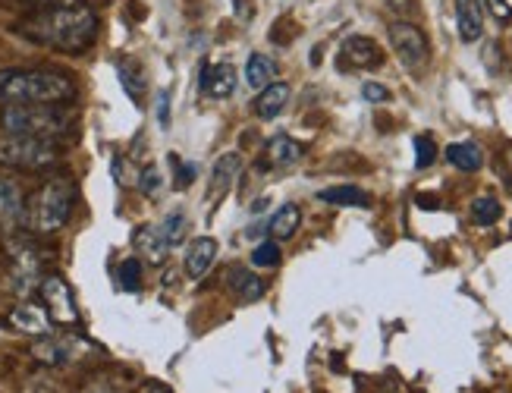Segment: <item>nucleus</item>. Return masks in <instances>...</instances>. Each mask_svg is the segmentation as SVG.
<instances>
[{
    "label": "nucleus",
    "instance_id": "f704fd0d",
    "mask_svg": "<svg viewBox=\"0 0 512 393\" xmlns=\"http://www.w3.org/2000/svg\"><path fill=\"white\" fill-rule=\"evenodd\" d=\"M170 164L176 167V189H186L189 180H195V164H180L176 158H170Z\"/></svg>",
    "mask_w": 512,
    "mask_h": 393
},
{
    "label": "nucleus",
    "instance_id": "4468645a",
    "mask_svg": "<svg viewBox=\"0 0 512 393\" xmlns=\"http://www.w3.org/2000/svg\"><path fill=\"white\" fill-rule=\"evenodd\" d=\"M456 26L459 38L465 45H472L484 35V4L481 0H456Z\"/></svg>",
    "mask_w": 512,
    "mask_h": 393
},
{
    "label": "nucleus",
    "instance_id": "c756f323",
    "mask_svg": "<svg viewBox=\"0 0 512 393\" xmlns=\"http://www.w3.org/2000/svg\"><path fill=\"white\" fill-rule=\"evenodd\" d=\"M434 161H437V145H434V139L431 136H418L415 139V167L425 170Z\"/></svg>",
    "mask_w": 512,
    "mask_h": 393
},
{
    "label": "nucleus",
    "instance_id": "e433bc0d",
    "mask_svg": "<svg viewBox=\"0 0 512 393\" xmlns=\"http://www.w3.org/2000/svg\"><path fill=\"white\" fill-rule=\"evenodd\" d=\"M26 4H41V7H85L95 0H26Z\"/></svg>",
    "mask_w": 512,
    "mask_h": 393
},
{
    "label": "nucleus",
    "instance_id": "f03ea898",
    "mask_svg": "<svg viewBox=\"0 0 512 393\" xmlns=\"http://www.w3.org/2000/svg\"><path fill=\"white\" fill-rule=\"evenodd\" d=\"M76 98V82L57 70H0L4 104H66Z\"/></svg>",
    "mask_w": 512,
    "mask_h": 393
},
{
    "label": "nucleus",
    "instance_id": "6ab92c4d",
    "mask_svg": "<svg viewBox=\"0 0 512 393\" xmlns=\"http://www.w3.org/2000/svg\"><path fill=\"white\" fill-rule=\"evenodd\" d=\"M286 101H289V85L286 82H271L267 89H261L258 101H255V114L261 120H274L277 114H283Z\"/></svg>",
    "mask_w": 512,
    "mask_h": 393
},
{
    "label": "nucleus",
    "instance_id": "f3484780",
    "mask_svg": "<svg viewBox=\"0 0 512 393\" xmlns=\"http://www.w3.org/2000/svg\"><path fill=\"white\" fill-rule=\"evenodd\" d=\"M239 170H242V155H239V151H227V155H220L214 170H211L208 199H220V195H224L233 186V180L239 177Z\"/></svg>",
    "mask_w": 512,
    "mask_h": 393
},
{
    "label": "nucleus",
    "instance_id": "20e7f679",
    "mask_svg": "<svg viewBox=\"0 0 512 393\" xmlns=\"http://www.w3.org/2000/svg\"><path fill=\"white\" fill-rule=\"evenodd\" d=\"M0 126L10 136H41L57 139L73 126V114L63 104H7Z\"/></svg>",
    "mask_w": 512,
    "mask_h": 393
},
{
    "label": "nucleus",
    "instance_id": "1a4fd4ad",
    "mask_svg": "<svg viewBox=\"0 0 512 393\" xmlns=\"http://www.w3.org/2000/svg\"><path fill=\"white\" fill-rule=\"evenodd\" d=\"M384 63V51L368 35H352L340 48V70H374Z\"/></svg>",
    "mask_w": 512,
    "mask_h": 393
},
{
    "label": "nucleus",
    "instance_id": "dca6fc26",
    "mask_svg": "<svg viewBox=\"0 0 512 393\" xmlns=\"http://www.w3.org/2000/svg\"><path fill=\"white\" fill-rule=\"evenodd\" d=\"M132 246H136V252L142 255V261H148V265H164L167 255H170L161 230L151 227V224L136 227V233H132Z\"/></svg>",
    "mask_w": 512,
    "mask_h": 393
},
{
    "label": "nucleus",
    "instance_id": "39448f33",
    "mask_svg": "<svg viewBox=\"0 0 512 393\" xmlns=\"http://www.w3.org/2000/svg\"><path fill=\"white\" fill-rule=\"evenodd\" d=\"M60 158V145L41 136H0V164L19 170H41Z\"/></svg>",
    "mask_w": 512,
    "mask_h": 393
},
{
    "label": "nucleus",
    "instance_id": "5701e85b",
    "mask_svg": "<svg viewBox=\"0 0 512 393\" xmlns=\"http://www.w3.org/2000/svg\"><path fill=\"white\" fill-rule=\"evenodd\" d=\"M158 230H161V236H164L167 249L183 246V243H186V233H189V217H186V211H180V208L167 211L164 224H161Z\"/></svg>",
    "mask_w": 512,
    "mask_h": 393
},
{
    "label": "nucleus",
    "instance_id": "2f4dec72",
    "mask_svg": "<svg viewBox=\"0 0 512 393\" xmlns=\"http://www.w3.org/2000/svg\"><path fill=\"white\" fill-rule=\"evenodd\" d=\"M362 98L368 104H387L390 101V89H387V85H381V82H365L362 85Z\"/></svg>",
    "mask_w": 512,
    "mask_h": 393
},
{
    "label": "nucleus",
    "instance_id": "7c9ffc66",
    "mask_svg": "<svg viewBox=\"0 0 512 393\" xmlns=\"http://www.w3.org/2000/svg\"><path fill=\"white\" fill-rule=\"evenodd\" d=\"M161 170H158V164H148L145 170H142V177H139V186H142V192L145 195H154V192H158L161 189Z\"/></svg>",
    "mask_w": 512,
    "mask_h": 393
},
{
    "label": "nucleus",
    "instance_id": "a878e982",
    "mask_svg": "<svg viewBox=\"0 0 512 393\" xmlns=\"http://www.w3.org/2000/svg\"><path fill=\"white\" fill-rule=\"evenodd\" d=\"M117 76H120V85L126 89L129 98H142L145 92V76H142V67L136 60H117Z\"/></svg>",
    "mask_w": 512,
    "mask_h": 393
},
{
    "label": "nucleus",
    "instance_id": "58836bf2",
    "mask_svg": "<svg viewBox=\"0 0 512 393\" xmlns=\"http://www.w3.org/2000/svg\"><path fill=\"white\" fill-rule=\"evenodd\" d=\"M390 7H393L396 13H403V16H412V13L418 10L415 0H390Z\"/></svg>",
    "mask_w": 512,
    "mask_h": 393
},
{
    "label": "nucleus",
    "instance_id": "2eb2a0df",
    "mask_svg": "<svg viewBox=\"0 0 512 393\" xmlns=\"http://www.w3.org/2000/svg\"><path fill=\"white\" fill-rule=\"evenodd\" d=\"M202 92L208 98H230L236 92V70L230 67V63H205Z\"/></svg>",
    "mask_w": 512,
    "mask_h": 393
},
{
    "label": "nucleus",
    "instance_id": "f257e3e1",
    "mask_svg": "<svg viewBox=\"0 0 512 393\" xmlns=\"http://www.w3.org/2000/svg\"><path fill=\"white\" fill-rule=\"evenodd\" d=\"M16 32L41 48L60 54H85L98 38V16L88 7H44L19 19Z\"/></svg>",
    "mask_w": 512,
    "mask_h": 393
},
{
    "label": "nucleus",
    "instance_id": "393cba45",
    "mask_svg": "<svg viewBox=\"0 0 512 393\" xmlns=\"http://www.w3.org/2000/svg\"><path fill=\"white\" fill-rule=\"evenodd\" d=\"M302 224V211L299 205H283L274 217H271V224H267V233H271L274 239H289Z\"/></svg>",
    "mask_w": 512,
    "mask_h": 393
},
{
    "label": "nucleus",
    "instance_id": "cd10ccee",
    "mask_svg": "<svg viewBox=\"0 0 512 393\" xmlns=\"http://www.w3.org/2000/svg\"><path fill=\"white\" fill-rule=\"evenodd\" d=\"M117 277H120L123 290H129V293L142 290V258H126L120 265V271H117Z\"/></svg>",
    "mask_w": 512,
    "mask_h": 393
},
{
    "label": "nucleus",
    "instance_id": "ea45409f",
    "mask_svg": "<svg viewBox=\"0 0 512 393\" xmlns=\"http://www.w3.org/2000/svg\"><path fill=\"white\" fill-rule=\"evenodd\" d=\"M418 208H437L431 195H418Z\"/></svg>",
    "mask_w": 512,
    "mask_h": 393
},
{
    "label": "nucleus",
    "instance_id": "a19ab883",
    "mask_svg": "<svg viewBox=\"0 0 512 393\" xmlns=\"http://www.w3.org/2000/svg\"><path fill=\"white\" fill-rule=\"evenodd\" d=\"M267 208V199H258L255 205H252V211H264Z\"/></svg>",
    "mask_w": 512,
    "mask_h": 393
},
{
    "label": "nucleus",
    "instance_id": "aec40b11",
    "mask_svg": "<svg viewBox=\"0 0 512 393\" xmlns=\"http://www.w3.org/2000/svg\"><path fill=\"white\" fill-rule=\"evenodd\" d=\"M277 76V60L267 57V54H252L246 63V82L252 89H267Z\"/></svg>",
    "mask_w": 512,
    "mask_h": 393
},
{
    "label": "nucleus",
    "instance_id": "72a5a7b5",
    "mask_svg": "<svg viewBox=\"0 0 512 393\" xmlns=\"http://www.w3.org/2000/svg\"><path fill=\"white\" fill-rule=\"evenodd\" d=\"M481 4L491 10V16L497 19V23H512V7L506 4V0H481Z\"/></svg>",
    "mask_w": 512,
    "mask_h": 393
},
{
    "label": "nucleus",
    "instance_id": "4be33fe9",
    "mask_svg": "<svg viewBox=\"0 0 512 393\" xmlns=\"http://www.w3.org/2000/svg\"><path fill=\"white\" fill-rule=\"evenodd\" d=\"M299 158H302V145L289 136H277V139H271V145H267V161L274 167H293Z\"/></svg>",
    "mask_w": 512,
    "mask_h": 393
},
{
    "label": "nucleus",
    "instance_id": "7ed1b4c3",
    "mask_svg": "<svg viewBox=\"0 0 512 393\" xmlns=\"http://www.w3.org/2000/svg\"><path fill=\"white\" fill-rule=\"evenodd\" d=\"M73 208H76L73 180L70 177H51L32 195V202L26 205V217H22V224H26L32 233L48 236V233H57V230L66 227Z\"/></svg>",
    "mask_w": 512,
    "mask_h": 393
},
{
    "label": "nucleus",
    "instance_id": "b1692460",
    "mask_svg": "<svg viewBox=\"0 0 512 393\" xmlns=\"http://www.w3.org/2000/svg\"><path fill=\"white\" fill-rule=\"evenodd\" d=\"M230 287L236 290L239 302H258L264 296V283L261 277H255L252 271H242V268H233L230 271Z\"/></svg>",
    "mask_w": 512,
    "mask_h": 393
},
{
    "label": "nucleus",
    "instance_id": "423d86ee",
    "mask_svg": "<svg viewBox=\"0 0 512 393\" xmlns=\"http://www.w3.org/2000/svg\"><path fill=\"white\" fill-rule=\"evenodd\" d=\"M7 255L13 261V290L19 296H29L32 290L41 287V261L35 255V246L29 239H19V236H10L7 239Z\"/></svg>",
    "mask_w": 512,
    "mask_h": 393
},
{
    "label": "nucleus",
    "instance_id": "c9c22d12",
    "mask_svg": "<svg viewBox=\"0 0 512 393\" xmlns=\"http://www.w3.org/2000/svg\"><path fill=\"white\" fill-rule=\"evenodd\" d=\"M158 123L161 129H170V95L158 92Z\"/></svg>",
    "mask_w": 512,
    "mask_h": 393
},
{
    "label": "nucleus",
    "instance_id": "a211bd4d",
    "mask_svg": "<svg viewBox=\"0 0 512 393\" xmlns=\"http://www.w3.org/2000/svg\"><path fill=\"white\" fill-rule=\"evenodd\" d=\"M318 199L327 205H340V208H368L371 205V195L359 186H327L318 192Z\"/></svg>",
    "mask_w": 512,
    "mask_h": 393
},
{
    "label": "nucleus",
    "instance_id": "6e6552de",
    "mask_svg": "<svg viewBox=\"0 0 512 393\" xmlns=\"http://www.w3.org/2000/svg\"><path fill=\"white\" fill-rule=\"evenodd\" d=\"M41 299H44V309H48L51 321L57 324H79V305H76V296L70 290V283H66L60 274H48L41 280Z\"/></svg>",
    "mask_w": 512,
    "mask_h": 393
},
{
    "label": "nucleus",
    "instance_id": "c85d7f7f",
    "mask_svg": "<svg viewBox=\"0 0 512 393\" xmlns=\"http://www.w3.org/2000/svg\"><path fill=\"white\" fill-rule=\"evenodd\" d=\"M252 265H258V268H277L280 265V246H277V239H264V243L255 246Z\"/></svg>",
    "mask_w": 512,
    "mask_h": 393
},
{
    "label": "nucleus",
    "instance_id": "ddd939ff",
    "mask_svg": "<svg viewBox=\"0 0 512 393\" xmlns=\"http://www.w3.org/2000/svg\"><path fill=\"white\" fill-rule=\"evenodd\" d=\"M22 217H26V202H22V189L16 180L0 177V227L7 233H13Z\"/></svg>",
    "mask_w": 512,
    "mask_h": 393
},
{
    "label": "nucleus",
    "instance_id": "4c0bfd02",
    "mask_svg": "<svg viewBox=\"0 0 512 393\" xmlns=\"http://www.w3.org/2000/svg\"><path fill=\"white\" fill-rule=\"evenodd\" d=\"M132 393H170V387L161 384V381H145V384H139Z\"/></svg>",
    "mask_w": 512,
    "mask_h": 393
},
{
    "label": "nucleus",
    "instance_id": "bb28decb",
    "mask_svg": "<svg viewBox=\"0 0 512 393\" xmlns=\"http://www.w3.org/2000/svg\"><path fill=\"white\" fill-rule=\"evenodd\" d=\"M500 214H503V208H500L497 199H491V195H481V199L472 202V217H475V221H478L481 227L497 224V221H500Z\"/></svg>",
    "mask_w": 512,
    "mask_h": 393
},
{
    "label": "nucleus",
    "instance_id": "9b49d317",
    "mask_svg": "<svg viewBox=\"0 0 512 393\" xmlns=\"http://www.w3.org/2000/svg\"><path fill=\"white\" fill-rule=\"evenodd\" d=\"M85 349V343L73 340V337H38V343L32 346V356L44 365H66V362H73L79 353Z\"/></svg>",
    "mask_w": 512,
    "mask_h": 393
},
{
    "label": "nucleus",
    "instance_id": "9d476101",
    "mask_svg": "<svg viewBox=\"0 0 512 393\" xmlns=\"http://www.w3.org/2000/svg\"><path fill=\"white\" fill-rule=\"evenodd\" d=\"M7 324L13 331L26 334V337H48L54 334V321L48 315V309H41V305H32V302H22L16 309L7 315Z\"/></svg>",
    "mask_w": 512,
    "mask_h": 393
},
{
    "label": "nucleus",
    "instance_id": "473e14b6",
    "mask_svg": "<svg viewBox=\"0 0 512 393\" xmlns=\"http://www.w3.org/2000/svg\"><path fill=\"white\" fill-rule=\"evenodd\" d=\"M79 393H123V387H120V381L101 375V378H95V381H88Z\"/></svg>",
    "mask_w": 512,
    "mask_h": 393
},
{
    "label": "nucleus",
    "instance_id": "f8f14e48",
    "mask_svg": "<svg viewBox=\"0 0 512 393\" xmlns=\"http://www.w3.org/2000/svg\"><path fill=\"white\" fill-rule=\"evenodd\" d=\"M217 252H220V246H217L214 236H198V239H192V246L186 249V265H183L186 268V277L192 283L202 280L211 271Z\"/></svg>",
    "mask_w": 512,
    "mask_h": 393
},
{
    "label": "nucleus",
    "instance_id": "0eeeda50",
    "mask_svg": "<svg viewBox=\"0 0 512 393\" xmlns=\"http://www.w3.org/2000/svg\"><path fill=\"white\" fill-rule=\"evenodd\" d=\"M390 45H393L396 57L403 60V67H409V70H421L431 57V45H428L425 32L406 23V19H399V23L390 26Z\"/></svg>",
    "mask_w": 512,
    "mask_h": 393
},
{
    "label": "nucleus",
    "instance_id": "412c9836",
    "mask_svg": "<svg viewBox=\"0 0 512 393\" xmlns=\"http://www.w3.org/2000/svg\"><path fill=\"white\" fill-rule=\"evenodd\" d=\"M447 161H450L453 167L465 170V173H475V170H481L484 155H481V148H478L475 142H453V145L447 148Z\"/></svg>",
    "mask_w": 512,
    "mask_h": 393
}]
</instances>
